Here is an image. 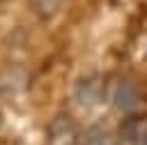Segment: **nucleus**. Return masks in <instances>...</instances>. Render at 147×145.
<instances>
[{
	"mask_svg": "<svg viewBox=\"0 0 147 145\" xmlns=\"http://www.w3.org/2000/svg\"><path fill=\"white\" fill-rule=\"evenodd\" d=\"M117 140L122 145H147V115L129 113L117 124Z\"/></svg>",
	"mask_w": 147,
	"mask_h": 145,
	"instance_id": "nucleus-1",
	"label": "nucleus"
},
{
	"mask_svg": "<svg viewBox=\"0 0 147 145\" xmlns=\"http://www.w3.org/2000/svg\"><path fill=\"white\" fill-rule=\"evenodd\" d=\"M113 104L115 108L129 113V110H136L138 104H140V92L136 87V83L131 78H119L113 87Z\"/></svg>",
	"mask_w": 147,
	"mask_h": 145,
	"instance_id": "nucleus-3",
	"label": "nucleus"
},
{
	"mask_svg": "<svg viewBox=\"0 0 147 145\" xmlns=\"http://www.w3.org/2000/svg\"><path fill=\"white\" fill-rule=\"evenodd\" d=\"M103 81L99 76H83L76 81L74 85V99L83 106V108H92L99 106L103 99Z\"/></svg>",
	"mask_w": 147,
	"mask_h": 145,
	"instance_id": "nucleus-2",
	"label": "nucleus"
},
{
	"mask_svg": "<svg viewBox=\"0 0 147 145\" xmlns=\"http://www.w3.org/2000/svg\"><path fill=\"white\" fill-rule=\"evenodd\" d=\"M0 124H2V115H0Z\"/></svg>",
	"mask_w": 147,
	"mask_h": 145,
	"instance_id": "nucleus-6",
	"label": "nucleus"
},
{
	"mask_svg": "<svg viewBox=\"0 0 147 145\" xmlns=\"http://www.w3.org/2000/svg\"><path fill=\"white\" fill-rule=\"evenodd\" d=\"M83 145H117L115 136L110 129H106V124H92L85 136H83Z\"/></svg>",
	"mask_w": 147,
	"mask_h": 145,
	"instance_id": "nucleus-5",
	"label": "nucleus"
},
{
	"mask_svg": "<svg viewBox=\"0 0 147 145\" xmlns=\"http://www.w3.org/2000/svg\"><path fill=\"white\" fill-rule=\"evenodd\" d=\"M48 138H51V145H76L78 131H76V124L71 122V117H67V115L55 117L53 124L48 127Z\"/></svg>",
	"mask_w": 147,
	"mask_h": 145,
	"instance_id": "nucleus-4",
	"label": "nucleus"
}]
</instances>
